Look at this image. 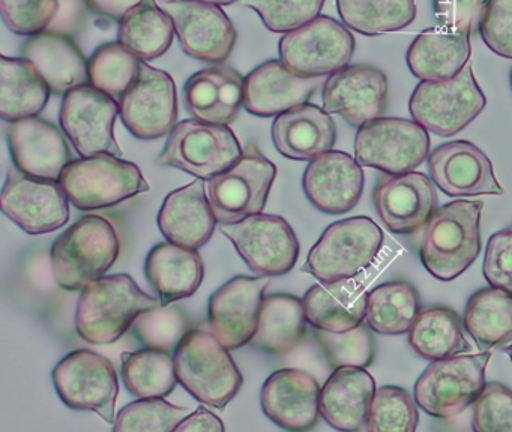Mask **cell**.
<instances>
[{
	"label": "cell",
	"instance_id": "obj_1",
	"mask_svg": "<svg viewBox=\"0 0 512 432\" xmlns=\"http://www.w3.org/2000/svg\"><path fill=\"white\" fill-rule=\"evenodd\" d=\"M481 201L457 200L440 207L424 228L419 257L439 281L463 275L481 251Z\"/></svg>",
	"mask_w": 512,
	"mask_h": 432
},
{
	"label": "cell",
	"instance_id": "obj_2",
	"mask_svg": "<svg viewBox=\"0 0 512 432\" xmlns=\"http://www.w3.org/2000/svg\"><path fill=\"white\" fill-rule=\"evenodd\" d=\"M161 305L149 296L128 273L103 276L82 290L76 311V330L89 344L118 341L143 311Z\"/></svg>",
	"mask_w": 512,
	"mask_h": 432
},
{
	"label": "cell",
	"instance_id": "obj_3",
	"mask_svg": "<svg viewBox=\"0 0 512 432\" xmlns=\"http://www.w3.org/2000/svg\"><path fill=\"white\" fill-rule=\"evenodd\" d=\"M121 254V240L112 221L101 215L82 216L53 243V276L59 287L82 291L103 278Z\"/></svg>",
	"mask_w": 512,
	"mask_h": 432
},
{
	"label": "cell",
	"instance_id": "obj_4",
	"mask_svg": "<svg viewBox=\"0 0 512 432\" xmlns=\"http://www.w3.org/2000/svg\"><path fill=\"white\" fill-rule=\"evenodd\" d=\"M214 333L190 330L175 350L176 375L197 401L224 408L241 390L244 378Z\"/></svg>",
	"mask_w": 512,
	"mask_h": 432
},
{
	"label": "cell",
	"instance_id": "obj_5",
	"mask_svg": "<svg viewBox=\"0 0 512 432\" xmlns=\"http://www.w3.org/2000/svg\"><path fill=\"white\" fill-rule=\"evenodd\" d=\"M59 183L70 203L80 210L113 207L151 189L134 162L110 153L73 159L62 171Z\"/></svg>",
	"mask_w": 512,
	"mask_h": 432
},
{
	"label": "cell",
	"instance_id": "obj_6",
	"mask_svg": "<svg viewBox=\"0 0 512 432\" xmlns=\"http://www.w3.org/2000/svg\"><path fill=\"white\" fill-rule=\"evenodd\" d=\"M383 239L382 228L368 216L334 222L308 252L302 272L322 282L355 278L376 260Z\"/></svg>",
	"mask_w": 512,
	"mask_h": 432
},
{
	"label": "cell",
	"instance_id": "obj_7",
	"mask_svg": "<svg viewBox=\"0 0 512 432\" xmlns=\"http://www.w3.org/2000/svg\"><path fill=\"white\" fill-rule=\"evenodd\" d=\"M242 155L244 150L229 125L188 119L170 132L158 164L211 180L233 167Z\"/></svg>",
	"mask_w": 512,
	"mask_h": 432
},
{
	"label": "cell",
	"instance_id": "obj_8",
	"mask_svg": "<svg viewBox=\"0 0 512 432\" xmlns=\"http://www.w3.org/2000/svg\"><path fill=\"white\" fill-rule=\"evenodd\" d=\"M487 105L472 66L457 77L443 81H421L413 90L409 111L428 132L452 137L473 122Z\"/></svg>",
	"mask_w": 512,
	"mask_h": 432
},
{
	"label": "cell",
	"instance_id": "obj_9",
	"mask_svg": "<svg viewBox=\"0 0 512 432\" xmlns=\"http://www.w3.org/2000/svg\"><path fill=\"white\" fill-rule=\"evenodd\" d=\"M491 353L455 354L434 360L415 383V401L421 410L439 419L463 413L485 386V368Z\"/></svg>",
	"mask_w": 512,
	"mask_h": 432
},
{
	"label": "cell",
	"instance_id": "obj_10",
	"mask_svg": "<svg viewBox=\"0 0 512 432\" xmlns=\"http://www.w3.org/2000/svg\"><path fill=\"white\" fill-rule=\"evenodd\" d=\"M428 152V131L416 120L382 116L356 132V161L389 176L415 171L427 159Z\"/></svg>",
	"mask_w": 512,
	"mask_h": 432
},
{
	"label": "cell",
	"instance_id": "obj_11",
	"mask_svg": "<svg viewBox=\"0 0 512 432\" xmlns=\"http://www.w3.org/2000/svg\"><path fill=\"white\" fill-rule=\"evenodd\" d=\"M355 47V36L347 26L328 15L284 33L278 44L284 65L304 78H322L346 68Z\"/></svg>",
	"mask_w": 512,
	"mask_h": 432
},
{
	"label": "cell",
	"instance_id": "obj_12",
	"mask_svg": "<svg viewBox=\"0 0 512 432\" xmlns=\"http://www.w3.org/2000/svg\"><path fill=\"white\" fill-rule=\"evenodd\" d=\"M53 384L67 407L92 411L106 423H115L119 380L107 357L92 350H76L53 369Z\"/></svg>",
	"mask_w": 512,
	"mask_h": 432
},
{
	"label": "cell",
	"instance_id": "obj_13",
	"mask_svg": "<svg viewBox=\"0 0 512 432\" xmlns=\"http://www.w3.org/2000/svg\"><path fill=\"white\" fill-rule=\"evenodd\" d=\"M220 231L257 275H287L298 261L301 246L283 216L256 213L232 224H221Z\"/></svg>",
	"mask_w": 512,
	"mask_h": 432
},
{
	"label": "cell",
	"instance_id": "obj_14",
	"mask_svg": "<svg viewBox=\"0 0 512 432\" xmlns=\"http://www.w3.org/2000/svg\"><path fill=\"white\" fill-rule=\"evenodd\" d=\"M277 176V167L256 144H250L233 167L208 182V197L220 224L262 213Z\"/></svg>",
	"mask_w": 512,
	"mask_h": 432
},
{
	"label": "cell",
	"instance_id": "obj_15",
	"mask_svg": "<svg viewBox=\"0 0 512 432\" xmlns=\"http://www.w3.org/2000/svg\"><path fill=\"white\" fill-rule=\"evenodd\" d=\"M0 206L29 234L52 233L70 219V200L59 180L29 176L17 167L8 170Z\"/></svg>",
	"mask_w": 512,
	"mask_h": 432
},
{
	"label": "cell",
	"instance_id": "obj_16",
	"mask_svg": "<svg viewBox=\"0 0 512 432\" xmlns=\"http://www.w3.org/2000/svg\"><path fill=\"white\" fill-rule=\"evenodd\" d=\"M118 113L116 99L89 83L64 95L59 120L62 131L80 156L97 153L122 156L113 131Z\"/></svg>",
	"mask_w": 512,
	"mask_h": 432
},
{
	"label": "cell",
	"instance_id": "obj_17",
	"mask_svg": "<svg viewBox=\"0 0 512 432\" xmlns=\"http://www.w3.org/2000/svg\"><path fill=\"white\" fill-rule=\"evenodd\" d=\"M119 114L134 137H164L173 131L178 120L175 81L163 69L142 62L136 83L119 99Z\"/></svg>",
	"mask_w": 512,
	"mask_h": 432
},
{
	"label": "cell",
	"instance_id": "obj_18",
	"mask_svg": "<svg viewBox=\"0 0 512 432\" xmlns=\"http://www.w3.org/2000/svg\"><path fill=\"white\" fill-rule=\"evenodd\" d=\"M182 50L200 62L223 63L236 44V29L218 5L202 0H167Z\"/></svg>",
	"mask_w": 512,
	"mask_h": 432
},
{
	"label": "cell",
	"instance_id": "obj_19",
	"mask_svg": "<svg viewBox=\"0 0 512 432\" xmlns=\"http://www.w3.org/2000/svg\"><path fill=\"white\" fill-rule=\"evenodd\" d=\"M388 96V77L371 65H347L323 84V108L355 128L382 117Z\"/></svg>",
	"mask_w": 512,
	"mask_h": 432
},
{
	"label": "cell",
	"instance_id": "obj_20",
	"mask_svg": "<svg viewBox=\"0 0 512 432\" xmlns=\"http://www.w3.org/2000/svg\"><path fill=\"white\" fill-rule=\"evenodd\" d=\"M268 276H235L209 299L208 315L212 333L229 350L250 344L259 324Z\"/></svg>",
	"mask_w": 512,
	"mask_h": 432
},
{
	"label": "cell",
	"instance_id": "obj_21",
	"mask_svg": "<svg viewBox=\"0 0 512 432\" xmlns=\"http://www.w3.org/2000/svg\"><path fill=\"white\" fill-rule=\"evenodd\" d=\"M364 180V170L356 158L341 150H329L311 159L302 188L320 212L344 215L361 200Z\"/></svg>",
	"mask_w": 512,
	"mask_h": 432
},
{
	"label": "cell",
	"instance_id": "obj_22",
	"mask_svg": "<svg viewBox=\"0 0 512 432\" xmlns=\"http://www.w3.org/2000/svg\"><path fill=\"white\" fill-rule=\"evenodd\" d=\"M320 386L310 372L278 369L266 378L260 392L263 413L287 431H310L320 416Z\"/></svg>",
	"mask_w": 512,
	"mask_h": 432
},
{
	"label": "cell",
	"instance_id": "obj_23",
	"mask_svg": "<svg viewBox=\"0 0 512 432\" xmlns=\"http://www.w3.org/2000/svg\"><path fill=\"white\" fill-rule=\"evenodd\" d=\"M428 168L437 188L449 197L505 192L488 156L470 141H451L437 147L428 155Z\"/></svg>",
	"mask_w": 512,
	"mask_h": 432
},
{
	"label": "cell",
	"instance_id": "obj_24",
	"mask_svg": "<svg viewBox=\"0 0 512 432\" xmlns=\"http://www.w3.org/2000/svg\"><path fill=\"white\" fill-rule=\"evenodd\" d=\"M373 198L383 224L397 234L416 233L437 210L433 179L419 171L383 179L374 189Z\"/></svg>",
	"mask_w": 512,
	"mask_h": 432
},
{
	"label": "cell",
	"instance_id": "obj_25",
	"mask_svg": "<svg viewBox=\"0 0 512 432\" xmlns=\"http://www.w3.org/2000/svg\"><path fill=\"white\" fill-rule=\"evenodd\" d=\"M7 137L14 167L29 176L59 180L64 168L73 161L61 129L41 117L11 122Z\"/></svg>",
	"mask_w": 512,
	"mask_h": 432
},
{
	"label": "cell",
	"instance_id": "obj_26",
	"mask_svg": "<svg viewBox=\"0 0 512 432\" xmlns=\"http://www.w3.org/2000/svg\"><path fill=\"white\" fill-rule=\"evenodd\" d=\"M158 227L169 242L199 249L211 240L217 225L205 180L197 179L164 198Z\"/></svg>",
	"mask_w": 512,
	"mask_h": 432
},
{
	"label": "cell",
	"instance_id": "obj_27",
	"mask_svg": "<svg viewBox=\"0 0 512 432\" xmlns=\"http://www.w3.org/2000/svg\"><path fill=\"white\" fill-rule=\"evenodd\" d=\"M320 78H304L283 60H269L245 77L244 107L259 117H274L305 104L319 87Z\"/></svg>",
	"mask_w": 512,
	"mask_h": 432
},
{
	"label": "cell",
	"instance_id": "obj_28",
	"mask_svg": "<svg viewBox=\"0 0 512 432\" xmlns=\"http://www.w3.org/2000/svg\"><path fill=\"white\" fill-rule=\"evenodd\" d=\"M272 141L284 158L311 161L332 150L337 126L325 108L305 102L275 116Z\"/></svg>",
	"mask_w": 512,
	"mask_h": 432
},
{
	"label": "cell",
	"instance_id": "obj_29",
	"mask_svg": "<svg viewBox=\"0 0 512 432\" xmlns=\"http://www.w3.org/2000/svg\"><path fill=\"white\" fill-rule=\"evenodd\" d=\"M376 390L367 369L341 366L320 390V416L338 431H359L365 428Z\"/></svg>",
	"mask_w": 512,
	"mask_h": 432
},
{
	"label": "cell",
	"instance_id": "obj_30",
	"mask_svg": "<svg viewBox=\"0 0 512 432\" xmlns=\"http://www.w3.org/2000/svg\"><path fill=\"white\" fill-rule=\"evenodd\" d=\"M245 78L229 66L202 69L188 78L184 96L194 119L229 125L244 107Z\"/></svg>",
	"mask_w": 512,
	"mask_h": 432
},
{
	"label": "cell",
	"instance_id": "obj_31",
	"mask_svg": "<svg viewBox=\"0 0 512 432\" xmlns=\"http://www.w3.org/2000/svg\"><path fill=\"white\" fill-rule=\"evenodd\" d=\"M308 324L314 329L346 332L365 320L368 293L356 278L313 285L302 297Z\"/></svg>",
	"mask_w": 512,
	"mask_h": 432
},
{
	"label": "cell",
	"instance_id": "obj_32",
	"mask_svg": "<svg viewBox=\"0 0 512 432\" xmlns=\"http://www.w3.org/2000/svg\"><path fill=\"white\" fill-rule=\"evenodd\" d=\"M23 57L40 72L56 95L89 84V62L70 36L41 32L23 45Z\"/></svg>",
	"mask_w": 512,
	"mask_h": 432
},
{
	"label": "cell",
	"instance_id": "obj_33",
	"mask_svg": "<svg viewBox=\"0 0 512 432\" xmlns=\"http://www.w3.org/2000/svg\"><path fill=\"white\" fill-rule=\"evenodd\" d=\"M145 273L161 305H170L199 290L205 278V267L197 249L163 242L149 251Z\"/></svg>",
	"mask_w": 512,
	"mask_h": 432
},
{
	"label": "cell",
	"instance_id": "obj_34",
	"mask_svg": "<svg viewBox=\"0 0 512 432\" xmlns=\"http://www.w3.org/2000/svg\"><path fill=\"white\" fill-rule=\"evenodd\" d=\"M472 47L470 36L442 26L422 30L406 54L410 72L421 81H443L457 77L467 66Z\"/></svg>",
	"mask_w": 512,
	"mask_h": 432
},
{
	"label": "cell",
	"instance_id": "obj_35",
	"mask_svg": "<svg viewBox=\"0 0 512 432\" xmlns=\"http://www.w3.org/2000/svg\"><path fill=\"white\" fill-rule=\"evenodd\" d=\"M307 323L302 299L292 294H271L263 299L250 344L269 354L290 353L304 341Z\"/></svg>",
	"mask_w": 512,
	"mask_h": 432
},
{
	"label": "cell",
	"instance_id": "obj_36",
	"mask_svg": "<svg viewBox=\"0 0 512 432\" xmlns=\"http://www.w3.org/2000/svg\"><path fill=\"white\" fill-rule=\"evenodd\" d=\"M49 84L28 59L0 57V117L17 122L37 116L50 101Z\"/></svg>",
	"mask_w": 512,
	"mask_h": 432
},
{
	"label": "cell",
	"instance_id": "obj_37",
	"mask_svg": "<svg viewBox=\"0 0 512 432\" xmlns=\"http://www.w3.org/2000/svg\"><path fill=\"white\" fill-rule=\"evenodd\" d=\"M460 315L448 306L422 309L409 330V344L424 359L440 360L470 348Z\"/></svg>",
	"mask_w": 512,
	"mask_h": 432
},
{
	"label": "cell",
	"instance_id": "obj_38",
	"mask_svg": "<svg viewBox=\"0 0 512 432\" xmlns=\"http://www.w3.org/2000/svg\"><path fill=\"white\" fill-rule=\"evenodd\" d=\"M175 23L155 0H142L119 21V42L140 60L163 56L173 42Z\"/></svg>",
	"mask_w": 512,
	"mask_h": 432
},
{
	"label": "cell",
	"instance_id": "obj_39",
	"mask_svg": "<svg viewBox=\"0 0 512 432\" xmlns=\"http://www.w3.org/2000/svg\"><path fill=\"white\" fill-rule=\"evenodd\" d=\"M421 312V299L410 282L391 281L377 285L368 293L365 323L379 335L409 333Z\"/></svg>",
	"mask_w": 512,
	"mask_h": 432
},
{
	"label": "cell",
	"instance_id": "obj_40",
	"mask_svg": "<svg viewBox=\"0 0 512 432\" xmlns=\"http://www.w3.org/2000/svg\"><path fill=\"white\" fill-rule=\"evenodd\" d=\"M464 327L482 348L512 344V296L500 288H481L470 296Z\"/></svg>",
	"mask_w": 512,
	"mask_h": 432
},
{
	"label": "cell",
	"instance_id": "obj_41",
	"mask_svg": "<svg viewBox=\"0 0 512 432\" xmlns=\"http://www.w3.org/2000/svg\"><path fill=\"white\" fill-rule=\"evenodd\" d=\"M344 26L365 36L398 32L416 18L415 0H337Z\"/></svg>",
	"mask_w": 512,
	"mask_h": 432
},
{
	"label": "cell",
	"instance_id": "obj_42",
	"mask_svg": "<svg viewBox=\"0 0 512 432\" xmlns=\"http://www.w3.org/2000/svg\"><path fill=\"white\" fill-rule=\"evenodd\" d=\"M122 381L137 398H164L175 390L178 381L175 357L169 351L145 348L122 354Z\"/></svg>",
	"mask_w": 512,
	"mask_h": 432
},
{
	"label": "cell",
	"instance_id": "obj_43",
	"mask_svg": "<svg viewBox=\"0 0 512 432\" xmlns=\"http://www.w3.org/2000/svg\"><path fill=\"white\" fill-rule=\"evenodd\" d=\"M142 60L121 42L101 45L89 60V83L121 99L136 83Z\"/></svg>",
	"mask_w": 512,
	"mask_h": 432
},
{
	"label": "cell",
	"instance_id": "obj_44",
	"mask_svg": "<svg viewBox=\"0 0 512 432\" xmlns=\"http://www.w3.org/2000/svg\"><path fill=\"white\" fill-rule=\"evenodd\" d=\"M134 335L149 348L175 351L191 329V320L181 308L173 305H158L143 311L134 320Z\"/></svg>",
	"mask_w": 512,
	"mask_h": 432
},
{
	"label": "cell",
	"instance_id": "obj_45",
	"mask_svg": "<svg viewBox=\"0 0 512 432\" xmlns=\"http://www.w3.org/2000/svg\"><path fill=\"white\" fill-rule=\"evenodd\" d=\"M415 399L403 387L382 386L374 393L365 429L370 432H413L419 414Z\"/></svg>",
	"mask_w": 512,
	"mask_h": 432
},
{
	"label": "cell",
	"instance_id": "obj_46",
	"mask_svg": "<svg viewBox=\"0 0 512 432\" xmlns=\"http://www.w3.org/2000/svg\"><path fill=\"white\" fill-rule=\"evenodd\" d=\"M191 413L193 408L178 407L163 398H139L119 411L113 431L172 432Z\"/></svg>",
	"mask_w": 512,
	"mask_h": 432
},
{
	"label": "cell",
	"instance_id": "obj_47",
	"mask_svg": "<svg viewBox=\"0 0 512 432\" xmlns=\"http://www.w3.org/2000/svg\"><path fill=\"white\" fill-rule=\"evenodd\" d=\"M314 336L325 353L329 365L334 369L341 366L367 368L376 356L373 330L365 321L346 332L316 329Z\"/></svg>",
	"mask_w": 512,
	"mask_h": 432
},
{
	"label": "cell",
	"instance_id": "obj_48",
	"mask_svg": "<svg viewBox=\"0 0 512 432\" xmlns=\"http://www.w3.org/2000/svg\"><path fill=\"white\" fill-rule=\"evenodd\" d=\"M241 5L256 11L266 29L287 33L319 17L325 0H241Z\"/></svg>",
	"mask_w": 512,
	"mask_h": 432
},
{
	"label": "cell",
	"instance_id": "obj_49",
	"mask_svg": "<svg viewBox=\"0 0 512 432\" xmlns=\"http://www.w3.org/2000/svg\"><path fill=\"white\" fill-rule=\"evenodd\" d=\"M472 428L476 432H512V390L485 383L473 402Z\"/></svg>",
	"mask_w": 512,
	"mask_h": 432
},
{
	"label": "cell",
	"instance_id": "obj_50",
	"mask_svg": "<svg viewBox=\"0 0 512 432\" xmlns=\"http://www.w3.org/2000/svg\"><path fill=\"white\" fill-rule=\"evenodd\" d=\"M58 0H0L5 23L17 35L46 32L58 14Z\"/></svg>",
	"mask_w": 512,
	"mask_h": 432
},
{
	"label": "cell",
	"instance_id": "obj_51",
	"mask_svg": "<svg viewBox=\"0 0 512 432\" xmlns=\"http://www.w3.org/2000/svg\"><path fill=\"white\" fill-rule=\"evenodd\" d=\"M478 30L493 53L512 59V0H488Z\"/></svg>",
	"mask_w": 512,
	"mask_h": 432
},
{
	"label": "cell",
	"instance_id": "obj_52",
	"mask_svg": "<svg viewBox=\"0 0 512 432\" xmlns=\"http://www.w3.org/2000/svg\"><path fill=\"white\" fill-rule=\"evenodd\" d=\"M485 281L512 296V230L497 231L490 237L482 266Z\"/></svg>",
	"mask_w": 512,
	"mask_h": 432
},
{
	"label": "cell",
	"instance_id": "obj_53",
	"mask_svg": "<svg viewBox=\"0 0 512 432\" xmlns=\"http://www.w3.org/2000/svg\"><path fill=\"white\" fill-rule=\"evenodd\" d=\"M487 3L488 0H434V17L439 26L470 36L479 29Z\"/></svg>",
	"mask_w": 512,
	"mask_h": 432
},
{
	"label": "cell",
	"instance_id": "obj_54",
	"mask_svg": "<svg viewBox=\"0 0 512 432\" xmlns=\"http://www.w3.org/2000/svg\"><path fill=\"white\" fill-rule=\"evenodd\" d=\"M58 2V14L47 27V32L65 36L76 35L88 20L91 5L88 0H58Z\"/></svg>",
	"mask_w": 512,
	"mask_h": 432
},
{
	"label": "cell",
	"instance_id": "obj_55",
	"mask_svg": "<svg viewBox=\"0 0 512 432\" xmlns=\"http://www.w3.org/2000/svg\"><path fill=\"white\" fill-rule=\"evenodd\" d=\"M199 431L224 432L226 428H224L223 420L217 414L212 413L208 408L199 407L187 419L179 423L176 432Z\"/></svg>",
	"mask_w": 512,
	"mask_h": 432
},
{
	"label": "cell",
	"instance_id": "obj_56",
	"mask_svg": "<svg viewBox=\"0 0 512 432\" xmlns=\"http://www.w3.org/2000/svg\"><path fill=\"white\" fill-rule=\"evenodd\" d=\"M88 2L98 14L121 21L124 15L134 6L139 5L142 0H88Z\"/></svg>",
	"mask_w": 512,
	"mask_h": 432
},
{
	"label": "cell",
	"instance_id": "obj_57",
	"mask_svg": "<svg viewBox=\"0 0 512 432\" xmlns=\"http://www.w3.org/2000/svg\"><path fill=\"white\" fill-rule=\"evenodd\" d=\"M202 2L212 3V5L227 6L235 3L236 0H202Z\"/></svg>",
	"mask_w": 512,
	"mask_h": 432
},
{
	"label": "cell",
	"instance_id": "obj_58",
	"mask_svg": "<svg viewBox=\"0 0 512 432\" xmlns=\"http://www.w3.org/2000/svg\"><path fill=\"white\" fill-rule=\"evenodd\" d=\"M508 354H509V357H511V360H512V344H511V347H509Z\"/></svg>",
	"mask_w": 512,
	"mask_h": 432
},
{
	"label": "cell",
	"instance_id": "obj_59",
	"mask_svg": "<svg viewBox=\"0 0 512 432\" xmlns=\"http://www.w3.org/2000/svg\"><path fill=\"white\" fill-rule=\"evenodd\" d=\"M509 81H511V89H512V69H511V74H509Z\"/></svg>",
	"mask_w": 512,
	"mask_h": 432
}]
</instances>
